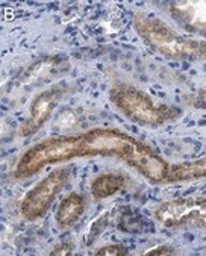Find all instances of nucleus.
Returning a JSON list of instances; mask_svg holds the SVG:
<instances>
[{
	"mask_svg": "<svg viewBox=\"0 0 206 256\" xmlns=\"http://www.w3.org/2000/svg\"><path fill=\"white\" fill-rule=\"evenodd\" d=\"M108 97L118 112L141 126L160 128L179 117V110L154 102L150 96L129 84H114L110 88Z\"/></svg>",
	"mask_w": 206,
	"mask_h": 256,
	"instance_id": "obj_3",
	"label": "nucleus"
},
{
	"mask_svg": "<svg viewBox=\"0 0 206 256\" xmlns=\"http://www.w3.org/2000/svg\"><path fill=\"white\" fill-rule=\"evenodd\" d=\"M73 250V244L68 242V241H64L61 244H58L56 247H54V250L50 252V254H54V256H66V254H70Z\"/></svg>",
	"mask_w": 206,
	"mask_h": 256,
	"instance_id": "obj_13",
	"label": "nucleus"
},
{
	"mask_svg": "<svg viewBox=\"0 0 206 256\" xmlns=\"http://www.w3.org/2000/svg\"><path fill=\"white\" fill-rule=\"evenodd\" d=\"M67 92H68V88L64 84L54 85L38 92L30 104L29 117L18 128V136L26 138V136L36 134L47 123L48 117L58 106L60 102L66 97Z\"/></svg>",
	"mask_w": 206,
	"mask_h": 256,
	"instance_id": "obj_6",
	"label": "nucleus"
},
{
	"mask_svg": "<svg viewBox=\"0 0 206 256\" xmlns=\"http://www.w3.org/2000/svg\"><path fill=\"white\" fill-rule=\"evenodd\" d=\"M167 12L184 30L206 38V0L173 2Z\"/></svg>",
	"mask_w": 206,
	"mask_h": 256,
	"instance_id": "obj_7",
	"label": "nucleus"
},
{
	"mask_svg": "<svg viewBox=\"0 0 206 256\" xmlns=\"http://www.w3.org/2000/svg\"><path fill=\"white\" fill-rule=\"evenodd\" d=\"M132 23L142 42L164 58L173 61H200L206 56L204 40L182 35L161 18L135 11Z\"/></svg>",
	"mask_w": 206,
	"mask_h": 256,
	"instance_id": "obj_2",
	"label": "nucleus"
},
{
	"mask_svg": "<svg viewBox=\"0 0 206 256\" xmlns=\"http://www.w3.org/2000/svg\"><path fill=\"white\" fill-rule=\"evenodd\" d=\"M144 254L148 256H154V254H174V250L168 246H158V247H153L148 248L147 252H144Z\"/></svg>",
	"mask_w": 206,
	"mask_h": 256,
	"instance_id": "obj_14",
	"label": "nucleus"
},
{
	"mask_svg": "<svg viewBox=\"0 0 206 256\" xmlns=\"http://www.w3.org/2000/svg\"><path fill=\"white\" fill-rule=\"evenodd\" d=\"M188 102V105L194 106V108H198V110H206V88L203 90H198L196 94L190 96L185 98Z\"/></svg>",
	"mask_w": 206,
	"mask_h": 256,
	"instance_id": "obj_12",
	"label": "nucleus"
},
{
	"mask_svg": "<svg viewBox=\"0 0 206 256\" xmlns=\"http://www.w3.org/2000/svg\"><path fill=\"white\" fill-rule=\"evenodd\" d=\"M88 156L117 158L152 184H166L170 170V164L160 153L136 138L112 128H94L76 135L47 138L30 146L18 158L14 178L29 179L47 166Z\"/></svg>",
	"mask_w": 206,
	"mask_h": 256,
	"instance_id": "obj_1",
	"label": "nucleus"
},
{
	"mask_svg": "<svg viewBox=\"0 0 206 256\" xmlns=\"http://www.w3.org/2000/svg\"><path fill=\"white\" fill-rule=\"evenodd\" d=\"M203 178H206V156L196 160V161L178 162V164L170 166L166 184L188 182V180H197Z\"/></svg>",
	"mask_w": 206,
	"mask_h": 256,
	"instance_id": "obj_10",
	"label": "nucleus"
},
{
	"mask_svg": "<svg viewBox=\"0 0 206 256\" xmlns=\"http://www.w3.org/2000/svg\"><path fill=\"white\" fill-rule=\"evenodd\" d=\"M94 254H98V256H123V254H128V248L122 244H106L103 247H98Z\"/></svg>",
	"mask_w": 206,
	"mask_h": 256,
	"instance_id": "obj_11",
	"label": "nucleus"
},
{
	"mask_svg": "<svg viewBox=\"0 0 206 256\" xmlns=\"http://www.w3.org/2000/svg\"><path fill=\"white\" fill-rule=\"evenodd\" d=\"M72 178V168L60 167L42 178L20 202V214L26 222H35L47 214L61 190Z\"/></svg>",
	"mask_w": 206,
	"mask_h": 256,
	"instance_id": "obj_5",
	"label": "nucleus"
},
{
	"mask_svg": "<svg viewBox=\"0 0 206 256\" xmlns=\"http://www.w3.org/2000/svg\"><path fill=\"white\" fill-rule=\"evenodd\" d=\"M86 208V200L79 192H70L64 197L56 211V223L60 228H72L78 223Z\"/></svg>",
	"mask_w": 206,
	"mask_h": 256,
	"instance_id": "obj_9",
	"label": "nucleus"
},
{
	"mask_svg": "<svg viewBox=\"0 0 206 256\" xmlns=\"http://www.w3.org/2000/svg\"><path fill=\"white\" fill-rule=\"evenodd\" d=\"M166 229H198L206 232V197H178L166 200L153 211Z\"/></svg>",
	"mask_w": 206,
	"mask_h": 256,
	"instance_id": "obj_4",
	"label": "nucleus"
},
{
	"mask_svg": "<svg viewBox=\"0 0 206 256\" xmlns=\"http://www.w3.org/2000/svg\"><path fill=\"white\" fill-rule=\"evenodd\" d=\"M129 186V180L124 174L110 172V173H102L96 176L90 184V192L92 198L103 200L112 197L114 194L126 190Z\"/></svg>",
	"mask_w": 206,
	"mask_h": 256,
	"instance_id": "obj_8",
	"label": "nucleus"
}]
</instances>
